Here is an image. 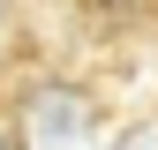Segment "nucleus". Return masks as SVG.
<instances>
[]
</instances>
